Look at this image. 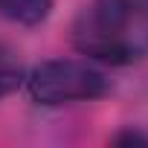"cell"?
Wrapping results in <instances>:
<instances>
[{
	"label": "cell",
	"mask_w": 148,
	"mask_h": 148,
	"mask_svg": "<svg viewBox=\"0 0 148 148\" xmlns=\"http://www.w3.org/2000/svg\"><path fill=\"white\" fill-rule=\"evenodd\" d=\"M73 44L87 58L128 64L148 52V12L134 0H93L73 26Z\"/></svg>",
	"instance_id": "6da1fadb"
},
{
	"label": "cell",
	"mask_w": 148,
	"mask_h": 148,
	"mask_svg": "<svg viewBox=\"0 0 148 148\" xmlns=\"http://www.w3.org/2000/svg\"><path fill=\"white\" fill-rule=\"evenodd\" d=\"M29 96L41 105H70V102H90L110 90V82L102 70L87 61L52 58L38 64L29 73Z\"/></svg>",
	"instance_id": "7a4b0ae2"
},
{
	"label": "cell",
	"mask_w": 148,
	"mask_h": 148,
	"mask_svg": "<svg viewBox=\"0 0 148 148\" xmlns=\"http://www.w3.org/2000/svg\"><path fill=\"white\" fill-rule=\"evenodd\" d=\"M52 0H0V15L21 26H38L49 18Z\"/></svg>",
	"instance_id": "3957f363"
},
{
	"label": "cell",
	"mask_w": 148,
	"mask_h": 148,
	"mask_svg": "<svg viewBox=\"0 0 148 148\" xmlns=\"http://www.w3.org/2000/svg\"><path fill=\"white\" fill-rule=\"evenodd\" d=\"M21 82H23L21 67H15V64H9V61L3 58V61H0V99L9 96V93H15V90L21 87Z\"/></svg>",
	"instance_id": "277c9868"
},
{
	"label": "cell",
	"mask_w": 148,
	"mask_h": 148,
	"mask_svg": "<svg viewBox=\"0 0 148 148\" xmlns=\"http://www.w3.org/2000/svg\"><path fill=\"white\" fill-rule=\"evenodd\" d=\"M116 145H148V136L134 134V131H125V134L116 136Z\"/></svg>",
	"instance_id": "5b68a950"
},
{
	"label": "cell",
	"mask_w": 148,
	"mask_h": 148,
	"mask_svg": "<svg viewBox=\"0 0 148 148\" xmlns=\"http://www.w3.org/2000/svg\"><path fill=\"white\" fill-rule=\"evenodd\" d=\"M0 61H3V55H0Z\"/></svg>",
	"instance_id": "8992f818"
}]
</instances>
